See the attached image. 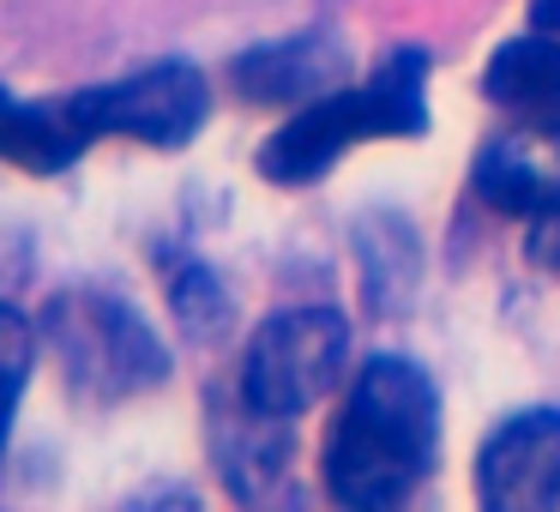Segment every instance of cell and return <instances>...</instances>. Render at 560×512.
Instances as JSON below:
<instances>
[{"instance_id":"obj_15","label":"cell","mask_w":560,"mask_h":512,"mask_svg":"<svg viewBox=\"0 0 560 512\" xmlns=\"http://www.w3.org/2000/svg\"><path fill=\"white\" fill-rule=\"evenodd\" d=\"M530 19L536 31H560V0H530Z\"/></svg>"},{"instance_id":"obj_12","label":"cell","mask_w":560,"mask_h":512,"mask_svg":"<svg viewBox=\"0 0 560 512\" xmlns=\"http://www.w3.org/2000/svg\"><path fill=\"white\" fill-rule=\"evenodd\" d=\"M163 283H170V307L194 338H218L230 331L235 319V302L230 290L218 283V271H206L199 259H182V254H163Z\"/></svg>"},{"instance_id":"obj_10","label":"cell","mask_w":560,"mask_h":512,"mask_svg":"<svg viewBox=\"0 0 560 512\" xmlns=\"http://www.w3.org/2000/svg\"><path fill=\"white\" fill-rule=\"evenodd\" d=\"M211 440H218L223 476H230L235 494H266V482L283 470V458H290V422L254 410L242 392L218 404V416H211Z\"/></svg>"},{"instance_id":"obj_4","label":"cell","mask_w":560,"mask_h":512,"mask_svg":"<svg viewBox=\"0 0 560 512\" xmlns=\"http://www.w3.org/2000/svg\"><path fill=\"white\" fill-rule=\"evenodd\" d=\"M343 356H350V319L338 307H290V314L266 319L247 344L242 398L266 416L295 422L338 386Z\"/></svg>"},{"instance_id":"obj_14","label":"cell","mask_w":560,"mask_h":512,"mask_svg":"<svg viewBox=\"0 0 560 512\" xmlns=\"http://www.w3.org/2000/svg\"><path fill=\"white\" fill-rule=\"evenodd\" d=\"M530 266L560 271V206H548L542 218H530Z\"/></svg>"},{"instance_id":"obj_8","label":"cell","mask_w":560,"mask_h":512,"mask_svg":"<svg viewBox=\"0 0 560 512\" xmlns=\"http://www.w3.org/2000/svg\"><path fill=\"white\" fill-rule=\"evenodd\" d=\"M331 79H343V43L326 31H302L290 43H271L235 61V85L254 103H302L326 97Z\"/></svg>"},{"instance_id":"obj_9","label":"cell","mask_w":560,"mask_h":512,"mask_svg":"<svg viewBox=\"0 0 560 512\" xmlns=\"http://www.w3.org/2000/svg\"><path fill=\"white\" fill-rule=\"evenodd\" d=\"M91 127L73 97L61 103H19L13 91H0V163H19L31 175H61L79 151L91 146Z\"/></svg>"},{"instance_id":"obj_13","label":"cell","mask_w":560,"mask_h":512,"mask_svg":"<svg viewBox=\"0 0 560 512\" xmlns=\"http://www.w3.org/2000/svg\"><path fill=\"white\" fill-rule=\"evenodd\" d=\"M31 362H37V331L19 307L0 302V458H7V434H13V410L25 398Z\"/></svg>"},{"instance_id":"obj_6","label":"cell","mask_w":560,"mask_h":512,"mask_svg":"<svg viewBox=\"0 0 560 512\" xmlns=\"http://www.w3.org/2000/svg\"><path fill=\"white\" fill-rule=\"evenodd\" d=\"M476 494L494 512L560 507V410H524L500 422L476 458Z\"/></svg>"},{"instance_id":"obj_3","label":"cell","mask_w":560,"mask_h":512,"mask_svg":"<svg viewBox=\"0 0 560 512\" xmlns=\"http://www.w3.org/2000/svg\"><path fill=\"white\" fill-rule=\"evenodd\" d=\"M43 344L61 362V386L79 404H127L170 380L163 338L127 302L103 290H67L43 314Z\"/></svg>"},{"instance_id":"obj_2","label":"cell","mask_w":560,"mask_h":512,"mask_svg":"<svg viewBox=\"0 0 560 512\" xmlns=\"http://www.w3.org/2000/svg\"><path fill=\"white\" fill-rule=\"evenodd\" d=\"M422 127H428V55L398 49L362 85L326 91L290 127H278L259 146V175H271L283 187H302V182H319L350 146H368V139H416Z\"/></svg>"},{"instance_id":"obj_5","label":"cell","mask_w":560,"mask_h":512,"mask_svg":"<svg viewBox=\"0 0 560 512\" xmlns=\"http://www.w3.org/2000/svg\"><path fill=\"white\" fill-rule=\"evenodd\" d=\"M73 103L91 133H121V139H139V146L175 151L199 133V121L211 109V85L187 61H158L127 79H109L97 91H79Z\"/></svg>"},{"instance_id":"obj_7","label":"cell","mask_w":560,"mask_h":512,"mask_svg":"<svg viewBox=\"0 0 560 512\" xmlns=\"http://www.w3.org/2000/svg\"><path fill=\"white\" fill-rule=\"evenodd\" d=\"M476 194L506 218H542L560 206V115H518L476 151Z\"/></svg>"},{"instance_id":"obj_1","label":"cell","mask_w":560,"mask_h":512,"mask_svg":"<svg viewBox=\"0 0 560 512\" xmlns=\"http://www.w3.org/2000/svg\"><path fill=\"white\" fill-rule=\"evenodd\" d=\"M440 446V392L404 356L362 362L326 434V488L343 507H398L422 488Z\"/></svg>"},{"instance_id":"obj_11","label":"cell","mask_w":560,"mask_h":512,"mask_svg":"<svg viewBox=\"0 0 560 512\" xmlns=\"http://www.w3.org/2000/svg\"><path fill=\"white\" fill-rule=\"evenodd\" d=\"M482 91L512 115H560V37L530 31L488 61Z\"/></svg>"}]
</instances>
